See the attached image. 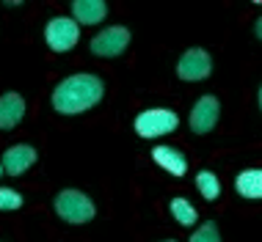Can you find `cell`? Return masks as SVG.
<instances>
[{"mask_svg":"<svg viewBox=\"0 0 262 242\" xmlns=\"http://www.w3.org/2000/svg\"><path fill=\"white\" fill-rule=\"evenodd\" d=\"M235 190L240 198L259 201L262 198V168H246L235 176Z\"/></svg>","mask_w":262,"mask_h":242,"instance_id":"12","label":"cell"},{"mask_svg":"<svg viewBox=\"0 0 262 242\" xmlns=\"http://www.w3.org/2000/svg\"><path fill=\"white\" fill-rule=\"evenodd\" d=\"M257 105H259V110H262V83H259V88H257Z\"/></svg>","mask_w":262,"mask_h":242,"instance_id":"18","label":"cell"},{"mask_svg":"<svg viewBox=\"0 0 262 242\" xmlns=\"http://www.w3.org/2000/svg\"><path fill=\"white\" fill-rule=\"evenodd\" d=\"M152 160H155V165L168 171L171 176H185L188 174V157L180 152V149H174V146L158 143L152 149Z\"/></svg>","mask_w":262,"mask_h":242,"instance_id":"11","label":"cell"},{"mask_svg":"<svg viewBox=\"0 0 262 242\" xmlns=\"http://www.w3.org/2000/svg\"><path fill=\"white\" fill-rule=\"evenodd\" d=\"M254 36L262 41V17H257V22H254Z\"/></svg>","mask_w":262,"mask_h":242,"instance_id":"17","label":"cell"},{"mask_svg":"<svg viewBox=\"0 0 262 242\" xmlns=\"http://www.w3.org/2000/svg\"><path fill=\"white\" fill-rule=\"evenodd\" d=\"M212 72V55L204 47H188L177 61V77L182 83H202Z\"/></svg>","mask_w":262,"mask_h":242,"instance_id":"5","label":"cell"},{"mask_svg":"<svg viewBox=\"0 0 262 242\" xmlns=\"http://www.w3.org/2000/svg\"><path fill=\"white\" fill-rule=\"evenodd\" d=\"M36 160H39L36 149L28 146V143H17V146H9L3 152L0 165H3V171L9 176H23V174H28V171L36 165Z\"/></svg>","mask_w":262,"mask_h":242,"instance_id":"8","label":"cell"},{"mask_svg":"<svg viewBox=\"0 0 262 242\" xmlns=\"http://www.w3.org/2000/svg\"><path fill=\"white\" fill-rule=\"evenodd\" d=\"M69 11H72V19L77 25L91 28V25H100L108 17V3L105 0H72Z\"/></svg>","mask_w":262,"mask_h":242,"instance_id":"10","label":"cell"},{"mask_svg":"<svg viewBox=\"0 0 262 242\" xmlns=\"http://www.w3.org/2000/svg\"><path fill=\"white\" fill-rule=\"evenodd\" d=\"M163 242H177V239H163Z\"/></svg>","mask_w":262,"mask_h":242,"instance_id":"20","label":"cell"},{"mask_svg":"<svg viewBox=\"0 0 262 242\" xmlns=\"http://www.w3.org/2000/svg\"><path fill=\"white\" fill-rule=\"evenodd\" d=\"M218 118H221V99L212 96V94H204V96L196 99V105L190 108L188 127L193 135H210L218 127Z\"/></svg>","mask_w":262,"mask_h":242,"instance_id":"7","label":"cell"},{"mask_svg":"<svg viewBox=\"0 0 262 242\" xmlns=\"http://www.w3.org/2000/svg\"><path fill=\"white\" fill-rule=\"evenodd\" d=\"M188 242H221V229H218L215 220H204V223L190 234Z\"/></svg>","mask_w":262,"mask_h":242,"instance_id":"15","label":"cell"},{"mask_svg":"<svg viewBox=\"0 0 262 242\" xmlns=\"http://www.w3.org/2000/svg\"><path fill=\"white\" fill-rule=\"evenodd\" d=\"M3 174H6V171H3V165H0V176H3Z\"/></svg>","mask_w":262,"mask_h":242,"instance_id":"19","label":"cell"},{"mask_svg":"<svg viewBox=\"0 0 262 242\" xmlns=\"http://www.w3.org/2000/svg\"><path fill=\"white\" fill-rule=\"evenodd\" d=\"M130 28L127 25H111L105 31L94 33V39L89 41V50L91 55L97 58H119L127 47H130Z\"/></svg>","mask_w":262,"mask_h":242,"instance_id":"4","label":"cell"},{"mask_svg":"<svg viewBox=\"0 0 262 242\" xmlns=\"http://www.w3.org/2000/svg\"><path fill=\"white\" fill-rule=\"evenodd\" d=\"M53 209L63 223H72V226H83V223L97 217V204L83 190H75V187L61 190L53 198Z\"/></svg>","mask_w":262,"mask_h":242,"instance_id":"2","label":"cell"},{"mask_svg":"<svg viewBox=\"0 0 262 242\" xmlns=\"http://www.w3.org/2000/svg\"><path fill=\"white\" fill-rule=\"evenodd\" d=\"M105 96V83L102 77H97L94 72H75L53 88L50 105L55 113L61 116H80L91 108L102 102Z\"/></svg>","mask_w":262,"mask_h":242,"instance_id":"1","label":"cell"},{"mask_svg":"<svg viewBox=\"0 0 262 242\" xmlns=\"http://www.w3.org/2000/svg\"><path fill=\"white\" fill-rule=\"evenodd\" d=\"M168 212H171V217L177 220L180 226H185V229H190V226H196V220H199V212H196V206L188 201V198L177 196L168 201Z\"/></svg>","mask_w":262,"mask_h":242,"instance_id":"13","label":"cell"},{"mask_svg":"<svg viewBox=\"0 0 262 242\" xmlns=\"http://www.w3.org/2000/svg\"><path fill=\"white\" fill-rule=\"evenodd\" d=\"M196 190H199V196L204 201H215L221 196V179L212 171H199L196 174Z\"/></svg>","mask_w":262,"mask_h":242,"instance_id":"14","label":"cell"},{"mask_svg":"<svg viewBox=\"0 0 262 242\" xmlns=\"http://www.w3.org/2000/svg\"><path fill=\"white\" fill-rule=\"evenodd\" d=\"M45 41L53 53H69L77 41H80V25L72 17H53L45 25Z\"/></svg>","mask_w":262,"mask_h":242,"instance_id":"6","label":"cell"},{"mask_svg":"<svg viewBox=\"0 0 262 242\" xmlns=\"http://www.w3.org/2000/svg\"><path fill=\"white\" fill-rule=\"evenodd\" d=\"M25 110H28V105H25V99L19 91H6V94H0V132L17 130L25 118Z\"/></svg>","mask_w":262,"mask_h":242,"instance_id":"9","label":"cell"},{"mask_svg":"<svg viewBox=\"0 0 262 242\" xmlns=\"http://www.w3.org/2000/svg\"><path fill=\"white\" fill-rule=\"evenodd\" d=\"M23 204H25V198L19 190L0 187V212H17V209H23Z\"/></svg>","mask_w":262,"mask_h":242,"instance_id":"16","label":"cell"},{"mask_svg":"<svg viewBox=\"0 0 262 242\" xmlns=\"http://www.w3.org/2000/svg\"><path fill=\"white\" fill-rule=\"evenodd\" d=\"M177 127H180V116L168 108L141 110L136 116V121H133V130H136V135L144 140H158L163 135H171Z\"/></svg>","mask_w":262,"mask_h":242,"instance_id":"3","label":"cell"}]
</instances>
